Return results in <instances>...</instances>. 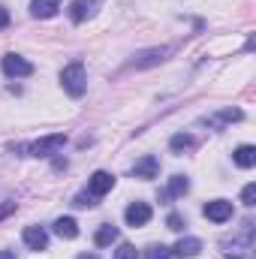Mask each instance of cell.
Masks as SVG:
<instances>
[{"instance_id":"6da1fadb","label":"cell","mask_w":256,"mask_h":259,"mask_svg":"<svg viewBox=\"0 0 256 259\" xmlns=\"http://www.w3.org/2000/svg\"><path fill=\"white\" fill-rule=\"evenodd\" d=\"M64 145H66L64 133H52V136L36 139V142H27V145H12V151H18L21 157H52V154H58Z\"/></svg>"},{"instance_id":"7a4b0ae2","label":"cell","mask_w":256,"mask_h":259,"mask_svg":"<svg viewBox=\"0 0 256 259\" xmlns=\"http://www.w3.org/2000/svg\"><path fill=\"white\" fill-rule=\"evenodd\" d=\"M253 250H256V241H253V223H244L241 235L235 238H226L223 241V253L232 259H253Z\"/></svg>"},{"instance_id":"3957f363","label":"cell","mask_w":256,"mask_h":259,"mask_svg":"<svg viewBox=\"0 0 256 259\" xmlns=\"http://www.w3.org/2000/svg\"><path fill=\"white\" fill-rule=\"evenodd\" d=\"M61 84H64V91L69 97H81L84 91H88V75H84V64L81 61H75V64L64 66V72H61Z\"/></svg>"},{"instance_id":"277c9868","label":"cell","mask_w":256,"mask_h":259,"mask_svg":"<svg viewBox=\"0 0 256 259\" xmlns=\"http://www.w3.org/2000/svg\"><path fill=\"white\" fill-rule=\"evenodd\" d=\"M0 69H3V75H9V78H27V75L33 72V64H30L27 58H21V55L9 52V55H3Z\"/></svg>"},{"instance_id":"5b68a950","label":"cell","mask_w":256,"mask_h":259,"mask_svg":"<svg viewBox=\"0 0 256 259\" xmlns=\"http://www.w3.org/2000/svg\"><path fill=\"white\" fill-rule=\"evenodd\" d=\"M100 6H103V0H72L69 3V21L72 24H81V21L94 18Z\"/></svg>"},{"instance_id":"8992f818","label":"cell","mask_w":256,"mask_h":259,"mask_svg":"<svg viewBox=\"0 0 256 259\" xmlns=\"http://www.w3.org/2000/svg\"><path fill=\"white\" fill-rule=\"evenodd\" d=\"M130 175H133V178H142V181H151V178L160 175V160H157L154 154H148V157H142V160L133 163Z\"/></svg>"},{"instance_id":"52a82bcc","label":"cell","mask_w":256,"mask_h":259,"mask_svg":"<svg viewBox=\"0 0 256 259\" xmlns=\"http://www.w3.org/2000/svg\"><path fill=\"white\" fill-rule=\"evenodd\" d=\"M202 214L211 223H226V220H232V202L229 199H214V202H208L202 208Z\"/></svg>"},{"instance_id":"ba28073f","label":"cell","mask_w":256,"mask_h":259,"mask_svg":"<svg viewBox=\"0 0 256 259\" xmlns=\"http://www.w3.org/2000/svg\"><path fill=\"white\" fill-rule=\"evenodd\" d=\"M112 187H115V175L112 172H94L91 178H88V193L91 196H106L112 193Z\"/></svg>"},{"instance_id":"9c48e42d","label":"cell","mask_w":256,"mask_h":259,"mask_svg":"<svg viewBox=\"0 0 256 259\" xmlns=\"http://www.w3.org/2000/svg\"><path fill=\"white\" fill-rule=\"evenodd\" d=\"M151 205L148 202H133V205H127V211H124V220H127L130 226H145L148 220H151Z\"/></svg>"},{"instance_id":"30bf717a","label":"cell","mask_w":256,"mask_h":259,"mask_svg":"<svg viewBox=\"0 0 256 259\" xmlns=\"http://www.w3.org/2000/svg\"><path fill=\"white\" fill-rule=\"evenodd\" d=\"M172 49H148V52H139L136 55V61H133V69H145V66H154V64H160V61H166V55H169Z\"/></svg>"},{"instance_id":"8fae6325","label":"cell","mask_w":256,"mask_h":259,"mask_svg":"<svg viewBox=\"0 0 256 259\" xmlns=\"http://www.w3.org/2000/svg\"><path fill=\"white\" fill-rule=\"evenodd\" d=\"M21 238H24V244H27L30 250H46V247H49V232H46L42 226H27V229L21 232Z\"/></svg>"},{"instance_id":"7c38bea8","label":"cell","mask_w":256,"mask_h":259,"mask_svg":"<svg viewBox=\"0 0 256 259\" xmlns=\"http://www.w3.org/2000/svg\"><path fill=\"white\" fill-rule=\"evenodd\" d=\"M199 250H202V241H199V238H193V235L181 238L175 247H169V253H172V256H178V259H193V256H199Z\"/></svg>"},{"instance_id":"4fadbf2b","label":"cell","mask_w":256,"mask_h":259,"mask_svg":"<svg viewBox=\"0 0 256 259\" xmlns=\"http://www.w3.org/2000/svg\"><path fill=\"white\" fill-rule=\"evenodd\" d=\"M58 9H61V0H30L33 18H52V15H58Z\"/></svg>"},{"instance_id":"5bb4252c","label":"cell","mask_w":256,"mask_h":259,"mask_svg":"<svg viewBox=\"0 0 256 259\" xmlns=\"http://www.w3.org/2000/svg\"><path fill=\"white\" fill-rule=\"evenodd\" d=\"M187 190H190V181H187L184 175H172V178H169V187H166V190L160 193V199L166 202V199H175V196H184Z\"/></svg>"},{"instance_id":"9a60e30c","label":"cell","mask_w":256,"mask_h":259,"mask_svg":"<svg viewBox=\"0 0 256 259\" xmlns=\"http://www.w3.org/2000/svg\"><path fill=\"white\" fill-rule=\"evenodd\" d=\"M232 160H235L238 169H253L256 166V148L253 145H241V148H235Z\"/></svg>"},{"instance_id":"2e32d148","label":"cell","mask_w":256,"mask_h":259,"mask_svg":"<svg viewBox=\"0 0 256 259\" xmlns=\"http://www.w3.org/2000/svg\"><path fill=\"white\" fill-rule=\"evenodd\" d=\"M55 235H58V238H66V241L75 238V235H78V223H75L72 217H58V220H55Z\"/></svg>"},{"instance_id":"e0dca14e","label":"cell","mask_w":256,"mask_h":259,"mask_svg":"<svg viewBox=\"0 0 256 259\" xmlns=\"http://www.w3.org/2000/svg\"><path fill=\"white\" fill-rule=\"evenodd\" d=\"M115 241H118V229H115L112 223L100 226L97 235H94V244H97V247H109V244H115Z\"/></svg>"},{"instance_id":"ac0fdd59","label":"cell","mask_w":256,"mask_h":259,"mask_svg":"<svg viewBox=\"0 0 256 259\" xmlns=\"http://www.w3.org/2000/svg\"><path fill=\"white\" fill-rule=\"evenodd\" d=\"M169 148H172L175 154H181V151H190V148H193V136H187V133H178V136H172Z\"/></svg>"},{"instance_id":"d6986e66","label":"cell","mask_w":256,"mask_h":259,"mask_svg":"<svg viewBox=\"0 0 256 259\" xmlns=\"http://www.w3.org/2000/svg\"><path fill=\"white\" fill-rule=\"evenodd\" d=\"M145 256L148 259H169L172 253H169V247H163V244H151V247L145 250Z\"/></svg>"},{"instance_id":"ffe728a7","label":"cell","mask_w":256,"mask_h":259,"mask_svg":"<svg viewBox=\"0 0 256 259\" xmlns=\"http://www.w3.org/2000/svg\"><path fill=\"white\" fill-rule=\"evenodd\" d=\"M166 226H169L172 232H181V229L187 226V220H184L181 214H169V217H166Z\"/></svg>"},{"instance_id":"44dd1931","label":"cell","mask_w":256,"mask_h":259,"mask_svg":"<svg viewBox=\"0 0 256 259\" xmlns=\"http://www.w3.org/2000/svg\"><path fill=\"white\" fill-rule=\"evenodd\" d=\"M115 259H139V250H136L133 244H121V247L115 250Z\"/></svg>"},{"instance_id":"7402d4cb","label":"cell","mask_w":256,"mask_h":259,"mask_svg":"<svg viewBox=\"0 0 256 259\" xmlns=\"http://www.w3.org/2000/svg\"><path fill=\"white\" fill-rule=\"evenodd\" d=\"M94 199H97V196H91V193H78L75 199H72V205H75V208H94V205H97Z\"/></svg>"},{"instance_id":"603a6c76","label":"cell","mask_w":256,"mask_h":259,"mask_svg":"<svg viewBox=\"0 0 256 259\" xmlns=\"http://www.w3.org/2000/svg\"><path fill=\"white\" fill-rule=\"evenodd\" d=\"M241 202H244L247 208H253L256 205V184H247V187L241 190Z\"/></svg>"},{"instance_id":"cb8c5ba5","label":"cell","mask_w":256,"mask_h":259,"mask_svg":"<svg viewBox=\"0 0 256 259\" xmlns=\"http://www.w3.org/2000/svg\"><path fill=\"white\" fill-rule=\"evenodd\" d=\"M3 27H9V9L6 6H0V30Z\"/></svg>"},{"instance_id":"d4e9b609","label":"cell","mask_w":256,"mask_h":259,"mask_svg":"<svg viewBox=\"0 0 256 259\" xmlns=\"http://www.w3.org/2000/svg\"><path fill=\"white\" fill-rule=\"evenodd\" d=\"M0 259H15V253L12 250H0Z\"/></svg>"},{"instance_id":"484cf974","label":"cell","mask_w":256,"mask_h":259,"mask_svg":"<svg viewBox=\"0 0 256 259\" xmlns=\"http://www.w3.org/2000/svg\"><path fill=\"white\" fill-rule=\"evenodd\" d=\"M78 259H100V256H97V253H81Z\"/></svg>"}]
</instances>
